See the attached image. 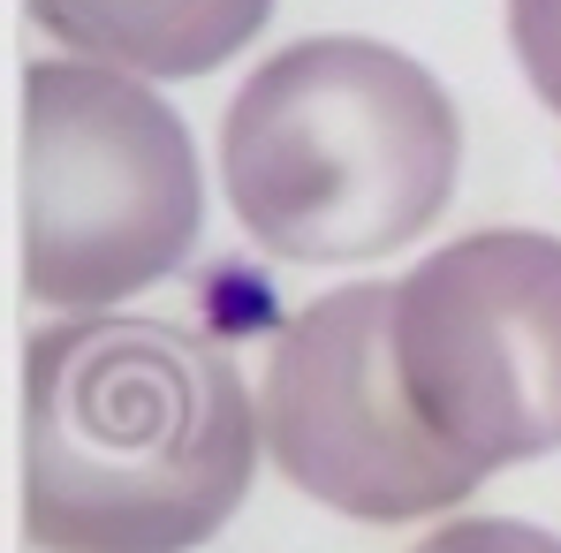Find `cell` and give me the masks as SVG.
Returning <instances> with one entry per match:
<instances>
[{"instance_id": "1", "label": "cell", "mask_w": 561, "mask_h": 553, "mask_svg": "<svg viewBox=\"0 0 561 553\" xmlns=\"http://www.w3.org/2000/svg\"><path fill=\"white\" fill-rule=\"evenodd\" d=\"M259 410L190 326L77 311L23 349V531L38 553H190L251 493Z\"/></svg>"}, {"instance_id": "2", "label": "cell", "mask_w": 561, "mask_h": 553, "mask_svg": "<svg viewBox=\"0 0 561 553\" xmlns=\"http://www.w3.org/2000/svg\"><path fill=\"white\" fill-rule=\"evenodd\" d=\"M463 168L456 99L379 38H296L220 114V183L251 243L296 266H350L417 243Z\"/></svg>"}, {"instance_id": "3", "label": "cell", "mask_w": 561, "mask_h": 553, "mask_svg": "<svg viewBox=\"0 0 561 553\" xmlns=\"http://www.w3.org/2000/svg\"><path fill=\"white\" fill-rule=\"evenodd\" d=\"M205 183L183 114L106 61H31L15 106V274L31 303L114 311L197 243Z\"/></svg>"}, {"instance_id": "4", "label": "cell", "mask_w": 561, "mask_h": 553, "mask_svg": "<svg viewBox=\"0 0 561 553\" xmlns=\"http://www.w3.org/2000/svg\"><path fill=\"white\" fill-rule=\"evenodd\" d=\"M394 357L425 425L485 477L561 448V235L478 228L394 280Z\"/></svg>"}, {"instance_id": "5", "label": "cell", "mask_w": 561, "mask_h": 553, "mask_svg": "<svg viewBox=\"0 0 561 553\" xmlns=\"http://www.w3.org/2000/svg\"><path fill=\"white\" fill-rule=\"evenodd\" d=\"M259 433L288 485L357 523L440 516L485 477L410 402L394 357V280L334 288L288 319L259 387Z\"/></svg>"}, {"instance_id": "6", "label": "cell", "mask_w": 561, "mask_h": 553, "mask_svg": "<svg viewBox=\"0 0 561 553\" xmlns=\"http://www.w3.org/2000/svg\"><path fill=\"white\" fill-rule=\"evenodd\" d=\"M31 15L84 61L129 77H205L266 31L274 0H31Z\"/></svg>"}, {"instance_id": "7", "label": "cell", "mask_w": 561, "mask_h": 553, "mask_svg": "<svg viewBox=\"0 0 561 553\" xmlns=\"http://www.w3.org/2000/svg\"><path fill=\"white\" fill-rule=\"evenodd\" d=\"M508 38L531 92L561 114V0H508Z\"/></svg>"}, {"instance_id": "8", "label": "cell", "mask_w": 561, "mask_h": 553, "mask_svg": "<svg viewBox=\"0 0 561 553\" xmlns=\"http://www.w3.org/2000/svg\"><path fill=\"white\" fill-rule=\"evenodd\" d=\"M410 553H561V539L539 523H516V516H456Z\"/></svg>"}]
</instances>
